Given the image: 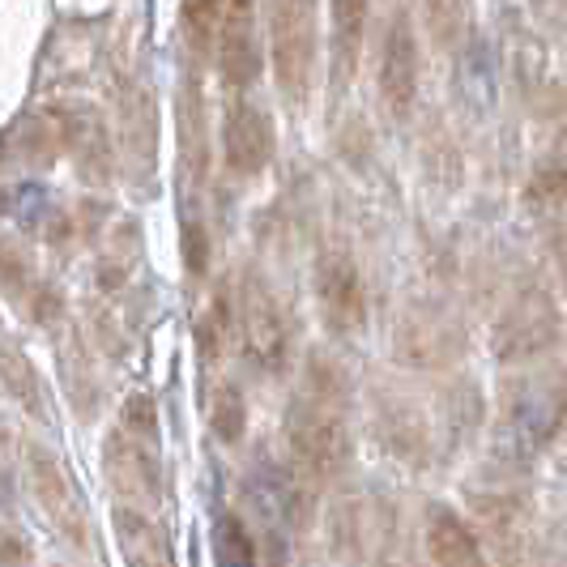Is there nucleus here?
Returning <instances> with one entry per match:
<instances>
[{
  "label": "nucleus",
  "mask_w": 567,
  "mask_h": 567,
  "mask_svg": "<svg viewBox=\"0 0 567 567\" xmlns=\"http://www.w3.org/2000/svg\"><path fill=\"white\" fill-rule=\"evenodd\" d=\"M341 393H346L341 375L316 359L308 368L303 393L286 410V444H290L295 461L316 478H333L350 461V426H346V398Z\"/></svg>",
  "instance_id": "obj_1"
},
{
  "label": "nucleus",
  "mask_w": 567,
  "mask_h": 567,
  "mask_svg": "<svg viewBox=\"0 0 567 567\" xmlns=\"http://www.w3.org/2000/svg\"><path fill=\"white\" fill-rule=\"evenodd\" d=\"M567 426V380L559 375H529L508 384L499 401V419L491 435V453L504 465H529L542 449Z\"/></svg>",
  "instance_id": "obj_2"
},
{
  "label": "nucleus",
  "mask_w": 567,
  "mask_h": 567,
  "mask_svg": "<svg viewBox=\"0 0 567 567\" xmlns=\"http://www.w3.org/2000/svg\"><path fill=\"white\" fill-rule=\"evenodd\" d=\"M269 9V60L278 90L299 107L308 103L316 78V0H265Z\"/></svg>",
  "instance_id": "obj_3"
},
{
  "label": "nucleus",
  "mask_w": 567,
  "mask_h": 567,
  "mask_svg": "<svg viewBox=\"0 0 567 567\" xmlns=\"http://www.w3.org/2000/svg\"><path fill=\"white\" fill-rule=\"evenodd\" d=\"M564 338V312L546 286H525L491 329V354L499 363H529Z\"/></svg>",
  "instance_id": "obj_4"
},
{
  "label": "nucleus",
  "mask_w": 567,
  "mask_h": 567,
  "mask_svg": "<svg viewBox=\"0 0 567 567\" xmlns=\"http://www.w3.org/2000/svg\"><path fill=\"white\" fill-rule=\"evenodd\" d=\"M239 338H244V354L252 359L265 375H278L290 363V320H286L278 295L260 274H248L239 286Z\"/></svg>",
  "instance_id": "obj_5"
},
{
  "label": "nucleus",
  "mask_w": 567,
  "mask_h": 567,
  "mask_svg": "<svg viewBox=\"0 0 567 567\" xmlns=\"http://www.w3.org/2000/svg\"><path fill=\"white\" fill-rule=\"evenodd\" d=\"M419 69H423V56H419V30H414V18L398 9L393 22L384 30V48H380V103L393 120H405L414 99H419Z\"/></svg>",
  "instance_id": "obj_6"
},
{
  "label": "nucleus",
  "mask_w": 567,
  "mask_h": 567,
  "mask_svg": "<svg viewBox=\"0 0 567 567\" xmlns=\"http://www.w3.org/2000/svg\"><path fill=\"white\" fill-rule=\"evenodd\" d=\"M316 299H320V316H324L329 333L350 338L363 329V320H368L363 278H359V265L338 248L316 260Z\"/></svg>",
  "instance_id": "obj_7"
},
{
  "label": "nucleus",
  "mask_w": 567,
  "mask_h": 567,
  "mask_svg": "<svg viewBox=\"0 0 567 567\" xmlns=\"http://www.w3.org/2000/svg\"><path fill=\"white\" fill-rule=\"evenodd\" d=\"M274 120L265 107H256L248 99L230 103L227 120H223V158L235 175L244 179H256L260 171L269 167L274 158Z\"/></svg>",
  "instance_id": "obj_8"
},
{
  "label": "nucleus",
  "mask_w": 567,
  "mask_h": 567,
  "mask_svg": "<svg viewBox=\"0 0 567 567\" xmlns=\"http://www.w3.org/2000/svg\"><path fill=\"white\" fill-rule=\"evenodd\" d=\"M218 69L230 90H248L260 78L256 43V0H227V18L218 30Z\"/></svg>",
  "instance_id": "obj_9"
},
{
  "label": "nucleus",
  "mask_w": 567,
  "mask_h": 567,
  "mask_svg": "<svg viewBox=\"0 0 567 567\" xmlns=\"http://www.w3.org/2000/svg\"><path fill=\"white\" fill-rule=\"evenodd\" d=\"M426 555H431L435 567H486L478 534L449 504H431L426 508Z\"/></svg>",
  "instance_id": "obj_10"
},
{
  "label": "nucleus",
  "mask_w": 567,
  "mask_h": 567,
  "mask_svg": "<svg viewBox=\"0 0 567 567\" xmlns=\"http://www.w3.org/2000/svg\"><path fill=\"white\" fill-rule=\"evenodd\" d=\"M333 13V82H354V69L363 56L368 34V0H329Z\"/></svg>",
  "instance_id": "obj_11"
},
{
  "label": "nucleus",
  "mask_w": 567,
  "mask_h": 567,
  "mask_svg": "<svg viewBox=\"0 0 567 567\" xmlns=\"http://www.w3.org/2000/svg\"><path fill=\"white\" fill-rule=\"evenodd\" d=\"M60 124H64V142L73 150L78 167L90 175V184H103L107 163H112V150H107V133H103L99 115H90V112L60 115Z\"/></svg>",
  "instance_id": "obj_12"
},
{
  "label": "nucleus",
  "mask_w": 567,
  "mask_h": 567,
  "mask_svg": "<svg viewBox=\"0 0 567 567\" xmlns=\"http://www.w3.org/2000/svg\"><path fill=\"white\" fill-rule=\"evenodd\" d=\"M456 78H461V94L478 107V112H491L495 94H499V73H495V52L486 39H470L465 52H461V64H456Z\"/></svg>",
  "instance_id": "obj_13"
},
{
  "label": "nucleus",
  "mask_w": 567,
  "mask_h": 567,
  "mask_svg": "<svg viewBox=\"0 0 567 567\" xmlns=\"http://www.w3.org/2000/svg\"><path fill=\"white\" fill-rule=\"evenodd\" d=\"M230 324H235L230 295L227 290H218V295L205 303V312H200V320H197V350H200V359H205V363H218V359L227 354Z\"/></svg>",
  "instance_id": "obj_14"
},
{
  "label": "nucleus",
  "mask_w": 567,
  "mask_h": 567,
  "mask_svg": "<svg viewBox=\"0 0 567 567\" xmlns=\"http://www.w3.org/2000/svg\"><path fill=\"white\" fill-rule=\"evenodd\" d=\"M214 559H218V567H260L252 534L235 512H223L214 520Z\"/></svg>",
  "instance_id": "obj_15"
},
{
  "label": "nucleus",
  "mask_w": 567,
  "mask_h": 567,
  "mask_svg": "<svg viewBox=\"0 0 567 567\" xmlns=\"http://www.w3.org/2000/svg\"><path fill=\"white\" fill-rule=\"evenodd\" d=\"M564 197H567V154H550V158H542L538 167L529 171V184H525V205L555 209Z\"/></svg>",
  "instance_id": "obj_16"
},
{
  "label": "nucleus",
  "mask_w": 567,
  "mask_h": 567,
  "mask_svg": "<svg viewBox=\"0 0 567 567\" xmlns=\"http://www.w3.org/2000/svg\"><path fill=\"white\" fill-rule=\"evenodd\" d=\"M423 9H426L431 43H435V48H456V43H461V30H465V9H470V0H423Z\"/></svg>",
  "instance_id": "obj_17"
},
{
  "label": "nucleus",
  "mask_w": 567,
  "mask_h": 567,
  "mask_svg": "<svg viewBox=\"0 0 567 567\" xmlns=\"http://www.w3.org/2000/svg\"><path fill=\"white\" fill-rule=\"evenodd\" d=\"M223 18H227V0H184V30L200 56L209 52L214 30H223Z\"/></svg>",
  "instance_id": "obj_18"
},
{
  "label": "nucleus",
  "mask_w": 567,
  "mask_h": 567,
  "mask_svg": "<svg viewBox=\"0 0 567 567\" xmlns=\"http://www.w3.org/2000/svg\"><path fill=\"white\" fill-rule=\"evenodd\" d=\"M209 423L218 431V440H227V444H235V440L244 435V426H248V405H244V393H239L235 384H223V389L214 393Z\"/></svg>",
  "instance_id": "obj_19"
},
{
  "label": "nucleus",
  "mask_w": 567,
  "mask_h": 567,
  "mask_svg": "<svg viewBox=\"0 0 567 567\" xmlns=\"http://www.w3.org/2000/svg\"><path fill=\"white\" fill-rule=\"evenodd\" d=\"M0 371H4V380L13 384V393L34 405V371L30 363L22 359V350H13V346H0Z\"/></svg>",
  "instance_id": "obj_20"
},
{
  "label": "nucleus",
  "mask_w": 567,
  "mask_h": 567,
  "mask_svg": "<svg viewBox=\"0 0 567 567\" xmlns=\"http://www.w3.org/2000/svg\"><path fill=\"white\" fill-rule=\"evenodd\" d=\"M184 265H188V274H205V265H209V235L200 223H184Z\"/></svg>",
  "instance_id": "obj_21"
},
{
  "label": "nucleus",
  "mask_w": 567,
  "mask_h": 567,
  "mask_svg": "<svg viewBox=\"0 0 567 567\" xmlns=\"http://www.w3.org/2000/svg\"><path fill=\"white\" fill-rule=\"evenodd\" d=\"M0 278L13 286L27 282V256L18 252V248H0Z\"/></svg>",
  "instance_id": "obj_22"
}]
</instances>
